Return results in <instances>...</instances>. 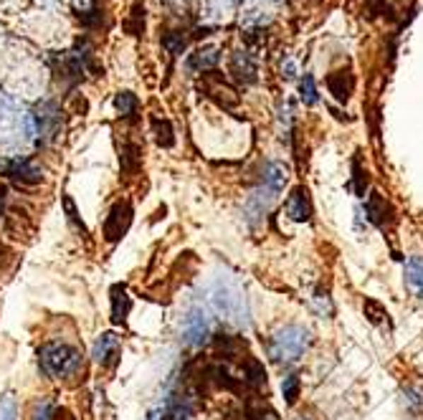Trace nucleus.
<instances>
[{
	"instance_id": "c85d7f7f",
	"label": "nucleus",
	"mask_w": 423,
	"mask_h": 420,
	"mask_svg": "<svg viewBox=\"0 0 423 420\" xmlns=\"http://www.w3.org/2000/svg\"><path fill=\"white\" fill-rule=\"evenodd\" d=\"M64 210H66V221L71 223L76 231H81V233H84V223H81L79 216H76V205H74V200L69 198V195L64 198Z\"/></svg>"
},
{
	"instance_id": "2eb2a0df",
	"label": "nucleus",
	"mask_w": 423,
	"mask_h": 420,
	"mask_svg": "<svg viewBox=\"0 0 423 420\" xmlns=\"http://www.w3.org/2000/svg\"><path fill=\"white\" fill-rule=\"evenodd\" d=\"M218 51L216 48H206V51H198V54H193L190 59H187V66L193 69V71H208V69H213L218 64Z\"/></svg>"
},
{
	"instance_id": "39448f33",
	"label": "nucleus",
	"mask_w": 423,
	"mask_h": 420,
	"mask_svg": "<svg viewBox=\"0 0 423 420\" xmlns=\"http://www.w3.org/2000/svg\"><path fill=\"white\" fill-rule=\"evenodd\" d=\"M129 223H132V205H129L127 200H122V203H117L115 208L109 210L107 221H104V238H107L109 243L120 240L122 235L127 233Z\"/></svg>"
},
{
	"instance_id": "aec40b11",
	"label": "nucleus",
	"mask_w": 423,
	"mask_h": 420,
	"mask_svg": "<svg viewBox=\"0 0 423 420\" xmlns=\"http://www.w3.org/2000/svg\"><path fill=\"white\" fill-rule=\"evenodd\" d=\"M120 163L124 173H137L139 170V147L137 144H124L122 147V155H120Z\"/></svg>"
},
{
	"instance_id": "f3484780",
	"label": "nucleus",
	"mask_w": 423,
	"mask_h": 420,
	"mask_svg": "<svg viewBox=\"0 0 423 420\" xmlns=\"http://www.w3.org/2000/svg\"><path fill=\"white\" fill-rule=\"evenodd\" d=\"M115 107H117V112H120L122 117L132 119V117L137 115L139 102H137V96H134L132 91H120V94H117V99H115Z\"/></svg>"
},
{
	"instance_id": "a878e982",
	"label": "nucleus",
	"mask_w": 423,
	"mask_h": 420,
	"mask_svg": "<svg viewBox=\"0 0 423 420\" xmlns=\"http://www.w3.org/2000/svg\"><path fill=\"white\" fill-rule=\"evenodd\" d=\"M299 91H302V102H304V104H309V107H312V104H317V99H320V96H317L315 76H312V74H304L302 86H299Z\"/></svg>"
},
{
	"instance_id": "7ed1b4c3",
	"label": "nucleus",
	"mask_w": 423,
	"mask_h": 420,
	"mask_svg": "<svg viewBox=\"0 0 423 420\" xmlns=\"http://www.w3.org/2000/svg\"><path fill=\"white\" fill-rule=\"evenodd\" d=\"M213 306H216L218 314H226L228 319H238V322H246V299H243L241 288L236 284L224 281L218 284L216 291H213Z\"/></svg>"
},
{
	"instance_id": "cd10ccee",
	"label": "nucleus",
	"mask_w": 423,
	"mask_h": 420,
	"mask_svg": "<svg viewBox=\"0 0 423 420\" xmlns=\"http://www.w3.org/2000/svg\"><path fill=\"white\" fill-rule=\"evenodd\" d=\"M405 405L411 410L423 408V385H416V387H408V390H405Z\"/></svg>"
},
{
	"instance_id": "f8f14e48",
	"label": "nucleus",
	"mask_w": 423,
	"mask_h": 420,
	"mask_svg": "<svg viewBox=\"0 0 423 420\" xmlns=\"http://www.w3.org/2000/svg\"><path fill=\"white\" fill-rule=\"evenodd\" d=\"M129 309H132V299H129L127 288L124 286L112 288V322H115V325H124Z\"/></svg>"
},
{
	"instance_id": "dca6fc26",
	"label": "nucleus",
	"mask_w": 423,
	"mask_h": 420,
	"mask_svg": "<svg viewBox=\"0 0 423 420\" xmlns=\"http://www.w3.org/2000/svg\"><path fill=\"white\" fill-rule=\"evenodd\" d=\"M145 18H147L145 6H142V3H134L132 13H129V18L124 21V28H127V33H132V36H142V33H145Z\"/></svg>"
},
{
	"instance_id": "1a4fd4ad",
	"label": "nucleus",
	"mask_w": 423,
	"mask_h": 420,
	"mask_svg": "<svg viewBox=\"0 0 423 420\" xmlns=\"http://www.w3.org/2000/svg\"><path fill=\"white\" fill-rule=\"evenodd\" d=\"M286 216L296 223H307L312 218V203H309V192L304 187H296L286 200Z\"/></svg>"
},
{
	"instance_id": "5701e85b",
	"label": "nucleus",
	"mask_w": 423,
	"mask_h": 420,
	"mask_svg": "<svg viewBox=\"0 0 423 420\" xmlns=\"http://www.w3.org/2000/svg\"><path fill=\"white\" fill-rule=\"evenodd\" d=\"M363 309H365V317H368L373 325H386V322H388V309L381 304V301L365 299Z\"/></svg>"
},
{
	"instance_id": "a211bd4d",
	"label": "nucleus",
	"mask_w": 423,
	"mask_h": 420,
	"mask_svg": "<svg viewBox=\"0 0 423 420\" xmlns=\"http://www.w3.org/2000/svg\"><path fill=\"white\" fill-rule=\"evenodd\" d=\"M327 84H330V91L335 94V99H340V102H347V96H350V78L344 76L342 71L332 74V76L327 78Z\"/></svg>"
},
{
	"instance_id": "6e6552de",
	"label": "nucleus",
	"mask_w": 423,
	"mask_h": 420,
	"mask_svg": "<svg viewBox=\"0 0 423 420\" xmlns=\"http://www.w3.org/2000/svg\"><path fill=\"white\" fill-rule=\"evenodd\" d=\"M6 175L13 177L16 182H21V185H36L43 177L41 168H36V165L28 163V160H11V163L6 165Z\"/></svg>"
},
{
	"instance_id": "423d86ee",
	"label": "nucleus",
	"mask_w": 423,
	"mask_h": 420,
	"mask_svg": "<svg viewBox=\"0 0 423 420\" xmlns=\"http://www.w3.org/2000/svg\"><path fill=\"white\" fill-rule=\"evenodd\" d=\"M120 352H122V344H120V337H117L115 332H104V334L97 339V344H94V360H97L102 367L117 365Z\"/></svg>"
},
{
	"instance_id": "b1692460",
	"label": "nucleus",
	"mask_w": 423,
	"mask_h": 420,
	"mask_svg": "<svg viewBox=\"0 0 423 420\" xmlns=\"http://www.w3.org/2000/svg\"><path fill=\"white\" fill-rule=\"evenodd\" d=\"M0 420H18V402L13 392L0 395Z\"/></svg>"
},
{
	"instance_id": "9d476101",
	"label": "nucleus",
	"mask_w": 423,
	"mask_h": 420,
	"mask_svg": "<svg viewBox=\"0 0 423 420\" xmlns=\"http://www.w3.org/2000/svg\"><path fill=\"white\" fill-rule=\"evenodd\" d=\"M286 177H289V170H286V165L269 163V165H266V170H264V182H261V185H264L269 192H274V195H279V192L284 190Z\"/></svg>"
},
{
	"instance_id": "20e7f679",
	"label": "nucleus",
	"mask_w": 423,
	"mask_h": 420,
	"mask_svg": "<svg viewBox=\"0 0 423 420\" xmlns=\"http://www.w3.org/2000/svg\"><path fill=\"white\" fill-rule=\"evenodd\" d=\"M180 334H182V342H185L187 347H200V344L208 339V334H211V325H208V317L200 306H193V309L185 314L182 327H180Z\"/></svg>"
},
{
	"instance_id": "412c9836",
	"label": "nucleus",
	"mask_w": 423,
	"mask_h": 420,
	"mask_svg": "<svg viewBox=\"0 0 423 420\" xmlns=\"http://www.w3.org/2000/svg\"><path fill=\"white\" fill-rule=\"evenodd\" d=\"M163 46L170 56H180L187 46V38L182 36L180 30H170V33H165L163 36Z\"/></svg>"
},
{
	"instance_id": "4be33fe9",
	"label": "nucleus",
	"mask_w": 423,
	"mask_h": 420,
	"mask_svg": "<svg viewBox=\"0 0 423 420\" xmlns=\"http://www.w3.org/2000/svg\"><path fill=\"white\" fill-rule=\"evenodd\" d=\"M54 415H56V405L51 397H41V400L33 402L30 420H54Z\"/></svg>"
},
{
	"instance_id": "f03ea898",
	"label": "nucleus",
	"mask_w": 423,
	"mask_h": 420,
	"mask_svg": "<svg viewBox=\"0 0 423 420\" xmlns=\"http://www.w3.org/2000/svg\"><path fill=\"white\" fill-rule=\"evenodd\" d=\"M309 344V332L302 327H282L277 334L272 337V344H269V357L274 362H296L302 357V352Z\"/></svg>"
},
{
	"instance_id": "0eeeda50",
	"label": "nucleus",
	"mask_w": 423,
	"mask_h": 420,
	"mask_svg": "<svg viewBox=\"0 0 423 420\" xmlns=\"http://www.w3.org/2000/svg\"><path fill=\"white\" fill-rule=\"evenodd\" d=\"M274 200H277V195L274 192H269L264 185L261 187H256L251 195H248V200H246V218H248V223H259L261 218L269 213V208L274 205Z\"/></svg>"
},
{
	"instance_id": "9b49d317",
	"label": "nucleus",
	"mask_w": 423,
	"mask_h": 420,
	"mask_svg": "<svg viewBox=\"0 0 423 420\" xmlns=\"http://www.w3.org/2000/svg\"><path fill=\"white\" fill-rule=\"evenodd\" d=\"M231 74L241 81V84H254L256 81V64L251 61V56L246 51H238L231 61Z\"/></svg>"
},
{
	"instance_id": "393cba45",
	"label": "nucleus",
	"mask_w": 423,
	"mask_h": 420,
	"mask_svg": "<svg viewBox=\"0 0 423 420\" xmlns=\"http://www.w3.org/2000/svg\"><path fill=\"white\" fill-rule=\"evenodd\" d=\"M350 187L357 192V195H365V187H368V175L363 173V168H360V160H352V182Z\"/></svg>"
},
{
	"instance_id": "ddd939ff",
	"label": "nucleus",
	"mask_w": 423,
	"mask_h": 420,
	"mask_svg": "<svg viewBox=\"0 0 423 420\" xmlns=\"http://www.w3.org/2000/svg\"><path fill=\"white\" fill-rule=\"evenodd\" d=\"M365 213H368V221L370 223H375V226H386L390 208H388L386 198H383L381 192H370L368 203H365Z\"/></svg>"
},
{
	"instance_id": "bb28decb",
	"label": "nucleus",
	"mask_w": 423,
	"mask_h": 420,
	"mask_svg": "<svg viewBox=\"0 0 423 420\" xmlns=\"http://www.w3.org/2000/svg\"><path fill=\"white\" fill-rule=\"evenodd\" d=\"M282 392H284L286 402H289V405H294L296 397H299V378H296V375L284 378V383H282Z\"/></svg>"
},
{
	"instance_id": "4468645a",
	"label": "nucleus",
	"mask_w": 423,
	"mask_h": 420,
	"mask_svg": "<svg viewBox=\"0 0 423 420\" xmlns=\"http://www.w3.org/2000/svg\"><path fill=\"white\" fill-rule=\"evenodd\" d=\"M405 281H408V288H411L413 294L418 299H423V261L421 258H408V264H405Z\"/></svg>"
},
{
	"instance_id": "7c9ffc66",
	"label": "nucleus",
	"mask_w": 423,
	"mask_h": 420,
	"mask_svg": "<svg viewBox=\"0 0 423 420\" xmlns=\"http://www.w3.org/2000/svg\"><path fill=\"white\" fill-rule=\"evenodd\" d=\"M315 304H317V309H320V314H327V317H330V314L335 312V309H332V301H330V296H327V291H325V294H322V291H317Z\"/></svg>"
},
{
	"instance_id": "f257e3e1",
	"label": "nucleus",
	"mask_w": 423,
	"mask_h": 420,
	"mask_svg": "<svg viewBox=\"0 0 423 420\" xmlns=\"http://www.w3.org/2000/svg\"><path fill=\"white\" fill-rule=\"evenodd\" d=\"M38 365L49 378H71L79 373L81 352L66 342H49L38 349Z\"/></svg>"
},
{
	"instance_id": "c756f323",
	"label": "nucleus",
	"mask_w": 423,
	"mask_h": 420,
	"mask_svg": "<svg viewBox=\"0 0 423 420\" xmlns=\"http://www.w3.org/2000/svg\"><path fill=\"white\" fill-rule=\"evenodd\" d=\"M81 25H86V28H97L99 21H102V13H99V6L94 3V8H91L89 13H84V16H79Z\"/></svg>"
},
{
	"instance_id": "6ab92c4d",
	"label": "nucleus",
	"mask_w": 423,
	"mask_h": 420,
	"mask_svg": "<svg viewBox=\"0 0 423 420\" xmlns=\"http://www.w3.org/2000/svg\"><path fill=\"white\" fill-rule=\"evenodd\" d=\"M152 134L158 139L160 147H173L175 137H173V124L168 119H152Z\"/></svg>"
}]
</instances>
